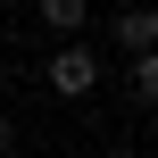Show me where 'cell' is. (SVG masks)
<instances>
[{"label": "cell", "instance_id": "5b68a950", "mask_svg": "<svg viewBox=\"0 0 158 158\" xmlns=\"http://www.w3.org/2000/svg\"><path fill=\"white\" fill-rule=\"evenodd\" d=\"M17 150V117H8V108H0V158Z\"/></svg>", "mask_w": 158, "mask_h": 158}, {"label": "cell", "instance_id": "6da1fadb", "mask_svg": "<svg viewBox=\"0 0 158 158\" xmlns=\"http://www.w3.org/2000/svg\"><path fill=\"white\" fill-rule=\"evenodd\" d=\"M100 75H108V58H100L92 42H58L50 67H42V92H50V100H83V92H100Z\"/></svg>", "mask_w": 158, "mask_h": 158}, {"label": "cell", "instance_id": "277c9868", "mask_svg": "<svg viewBox=\"0 0 158 158\" xmlns=\"http://www.w3.org/2000/svg\"><path fill=\"white\" fill-rule=\"evenodd\" d=\"M125 100H133V108H150V100H158V58H150V50L125 67Z\"/></svg>", "mask_w": 158, "mask_h": 158}, {"label": "cell", "instance_id": "52a82bcc", "mask_svg": "<svg viewBox=\"0 0 158 158\" xmlns=\"http://www.w3.org/2000/svg\"><path fill=\"white\" fill-rule=\"evenodd\" d=\"M0 8H8V0H0Z\"/></svg>", "mask_w": 158, "mask_h": 158}, {"label": "cell", "instance_id": "8992f818", "mask_svg": "<svg viewBox=\"0 0 158 158\" xmlns=\"http://www.w3.org/2000/svg\"><path fill=\"white\" fill-rule=\"evenodd\" d=\"M108 158H142V150H108Z\"/></svg>", "mask_w": 158, "mask_h": 158}, {"label": "cell", "instance_id": "7a4b0ae2", "mask_svg": "<svg viewBox=\"0 0 158 158\" xmlns=\"http://www.w3.org/2000/svg\"><path fill=\"white\" fill-rule=\"evenodd\" d=\"M33 25H42V33H58V42H83L92 0H33Z\"/></svg>", "mask_w": 158, "mask_h": 158}, {"label": "cell", "instance_id": "3957f363", "mask_svg": "<svg viewBox=\"0 0 158 158\" xmlns=\"http://www.w3.org/2000/svg\"><path fill=\"white\" fill-rule=\"evenodd\" d=\"M108 42H117L125 58H142V50H150V42H158V8H142V0H133V8H125V17L108 25Z\"/></svg>", "mask_w": 158, "mask_h": 158}]
</instances>
